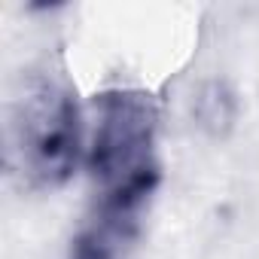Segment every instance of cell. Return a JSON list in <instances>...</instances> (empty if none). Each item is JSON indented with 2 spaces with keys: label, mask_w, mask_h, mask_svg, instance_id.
I'll use <instances>...</instances> for the list:
<instances>
[{
  "label": "cell",
  "mask_w": 259,
  "mask_h": 259,
  "mask_svg": "<svg viewBox=\"0 0 259 259\" xmlns=\"http://www.w3.org/2000/svg\"><path fill=\"white\" fill-rule=\"evenodd\" d=\"M82 150L76 98L55 79H28L10 110V168L22 174V180L34 189H58L73 177Z\"/></svg>",
  "instance_id": "cell-1"
},
{
  "label": "cell",
  "mask_w": 259,
  "mask_h": 259,
  "mask_svg": "<svg viewBox=\"0 0 259 259\" xmlns=\"http://www.w3.org/2000/svg\"><path fill=\"white\" fill-rule=\"evenodd\" d=\"M159 135V104L141 89H110L95 98V125L85 147V168L113 189L159 162L153 159Z\"/></svg>",
  "instance_id": "cell-2"
},
{
  "label": "cell",
  "mask_w": 259,
  "mask_h": 259,
  "mask_svg": "<svg viewBox=\"0 0 259 259\" xmlns=\"http://www.w3.org/2000/svg\"><path fill=\"white\" fill-rule=\"evenodd\" d=\"M192 119L207 138H229L238 122V95L226 79H207L192 95Z\"/></svg>",
  "instance_id": "cell-3"
},
{
  "label": "cell",
  "mask_w": 259,
  "mask_h": 259,
  "mask_svg": "<svg viewBox=\"0 0 259 259\" xmlns=\"http://www.w3.org/2000/svg\"><path fill=\"white\" fill-rule=\"evenodd\" d=\"M128 241H132L128 235L95 220L92 226H85L82 232L73 235L67 259H122V250Z\"/></svg>",
  "instance_id": "cell-4"
}]
</instances>
